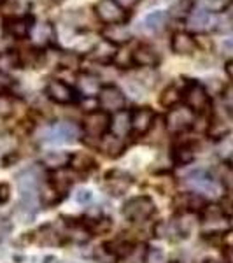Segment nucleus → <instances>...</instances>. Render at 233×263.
Wrapping results in <instances>:
<instances>
[{
    "instance_id": "nucleus-41",
    "label": "nucleus",
    "mask_w": 233,
    "mask_h": 263,
    "mask_svg": "<svg viewBox=\"0 0 233 263\" xmlns=\"http://www.w3.org/2000/svg\"><path fill=\"white\" fill-rule=\"evenodd\" d=\"M221 95H223L224 105H226L228 109H233V86H224Z\"/></svg>"
},
{
    "instance_id": "nucleus-46",
    "label": "nucleus",
    "mask_w": 233,
    "mask_h": 263,
    "mask_svg": "<svg viewBox=\"0 0 233 263\" xmlns=\"http://www.w3.org/2000/svg\"><path fill=\"white\" fill-rule=\"evenodd\" d=\"M139 0H118V4L123 7V9H132V7L137 4Z\"/></svg>"
},
{
    "instance_id": "nucleus-49",
    "label": "nucleus",
    "mask_w": 233,
    "mask_h": 263,
    "mask_svg": "<svg viewBox=\"0 0 233 263\" xmlns=\"http://www.w3.org/2000/svg\"><path fill=\"white\" fill-rule=\"evenodd\" d=\"M205 263H226V261H223V260H207Z\"/></svg>"
},
{
    "instance_id": "nucleus-35",
    "label": "nucleus",
    "mask_w": 233,
    "mask_h": 263,
    "mask_svg": "<svg viewBox=\"0 0 233 263\" xmlns=\"http://www.w3.org/2000/svg\"><path fill=\"white\" fill-rule=\"evenodd\" d=\"M146 263H168L167 254L160 248H149L146 253Z\"/></svg>"
},
{
    "instance_id": "nucleus-31",
    "label": "nucleus",
    "mask_w": 233,
    "mask_h": 263,
    "mask_svg": "<svg viewBox=\"0 0 233 263\" xmlns=\"http://www.w3.org/2000/svg\"><path fill=\"white\" fill-rule=\"evenodd\" d=\"M193 158H195V153L191 147H188V146L177 147V149L173 151V160H176V163H179V165L191 163Z\"/></svg>"
},
{
    "instance_id": "nucleus-3",
    "label": "nucleus",
    "mask_w": 233,
    "mask_h": 263,
    "mask_svg": "<svg viewBox=\"0 0 233 263\" xmlns=\"http://www.w3.org/2000/svg\"><path fill=\"white\" fill-rule=\"evenodd\" d=\"M42 137L51 144H72L77 141L79 128L70 121H56L44 130Z\"/></svg>"
},
{
    "instance_id": "nucleus-8",
    "label": "nucleus",
    "mask_w": 233,
    "mask_h": 263,
    "mask_svg": "<svg viewBox=\"0 0 233 263\" xmlns=\"http://www.w3.org/2000/svg\"><path fill=\"white\" fill-rule=\"evenodd\" d=\"M95 14L105 25H118L126 20V11L118 4V0H99Z\"/></svg>"
},
{
    "instance_id": "nucleus-23",
    "label": "nucleus",
    "mask_w": 233,
    "mask_h": 263,
    "mask_svg": "<svg viewBox=\"0 0 233 263\" xmlns=\"http://www.w3.org/2000/svg\"><path fill=\"white\" fill-rule=\"evenodd\" d=\"M118 54V49H116V46L112 44V42H109V41H100L99 44L93 48V54L91 57L95 58L96 62H100V63H109L112 60L114 57Z\"/></svg>"
},
{
    "instance_id": "nucleus-20",
    "label": "nucleus",
    "mask_w": 233,
    "mask_h": 263,
    "mask_svg": "<svg viewBox=\"0 0 233 263\" xmlns=\"http://www.w3.org/2000/svg\"><path fill=\"white\" fill-rule=\"evenodd\" d=\"M104 39L112 42L114 46L118 44H126L130 39H132V32L126 25L118 23V25H107L104 30Z\"/></svg>"
},
{
    "instance_id": "nucleus-38",
    "label": "nucleus",
    "mask_w": 233,
    "mask_h": 263,
    "mask_svg": "<svg viewBox=\"0 0 233 263\" xmlns=\"http://www.w3.org/2000/svg\"><path fill=\"white\" fill-rule=\"evenodd\" d=\"M224 6L226 4H223V0H202V7H205L210 12H218L221 9L224 11Z\"/></svg>"
},
{
    "instance_id": "nucleus-51",
    "label": "nucleus",
    "mask_w": 233,
    "mask_h": 263,
    "mask_svg": "<svg viewBox=\"0 0 233 263\" xmlns=\"http://www.w3.org/2000/svg\"><path fill=\"white\" fill-rule=\"evenodd\" d=\"M0 35H2V25H0Z\"/></svg>"
},
{
    "instance_id": "nucleus-7",
    "label": "nucleus",
    "mask_w": 233,
    "mask_h": 263,
    "mask_svg": "<svg viewBox=\"0 0 233 263\" xmlns=\"http://www.w3.org/2000/svg\"><path fill=\"white\" fill-rule=\"evenodd\" d=\"M195 123V112L188 105H173L165 118V125L167 128L177 134V132H184Z\"/></svg>"
},
{
    "instance_id": "nucleus-47",
    "label": "nucleus",
    "mask_w": 233,
    "mask_h": 263,
    "mask_svg": "<svg viewBox=\"0 0 233 263\" xmlns=\"http://www.w3.org/2000/svg\"><path fill=\"white\" fill-rule=\"evenodd\" d=\"M223 51L226 54H233V39H228L223 42Z\"/></svg>"
},
{
    "instance_id": "nucleus-29",
    "label": "nucleus",
    "mask_w": 233,
    "mask_h": 263,
    "mask_svg": "<svg viewBox=\"0 0 233 263\" xmlns=\"http://www.w3.org/2000/svg\"><path fill=\"white\" fill-rule=\"evenodd\" d=\"M107 249L111 251L114 256L120 258V256H128L130 253H132V244L130 242H125V240H114L107 246Z\"/></svg>"
},
{
    "instance_id": "nucleus-26",
    "label": "nucleus",
    "mask_w": 233,
    "mask_h": 263,
    "mask_svg": "<svg viewBox=\"0 0 233 263\" xmlns=\"http://www.w3.org/2000/svg\"><path fill=\"white\" fill-rule=\"evenodd\" d=\"M74 181H75V176L72 172L65 171V168L56 171V172H54V176H53V184H54V188H56L58 192H67V190L74 184Z\"/></svg>"
},
{
    "instance_id": "nucleus-40",
    "label": "nucleus",
    "mask_w": 233,
    "mask_h": 263,
    "mask_svg": "<svg viewBox=\"0 0 233 263\" xmlns=\"http://www.w3.org/2000/svg\"><path fill=\"white\" fill-rule=\"evenodd\" d=\"M11 86H12V79L6 74V72L0 70V95H4Z\"/></svg>"
},
{
    "instance_id": "nucleus-32",
    "label": "nucleus",
    "mask_w": 233,
    "mask_h": 263,
    "mask_svg": "<svg viewBox=\"0 0 233 263\" xmlns=\"http://www.w3.org/2000/svg\"><path fill=\"white\" fill-rule=\"evenodd\" d=\"M70 165L75 171H90L93 167V160L86 155H72Z\"/></svg>"
},
{
    "instance_id": "nucleus-19",
    "label": "nucleus",
    "mask_w": 233,
    "mask_h": 263,
    "mask_svg": "<svg viewBox=\"0 0 233 263\" xmlns=\"http://www.w3.org/2000/svg\"><path fill=\"white\" fill-rule=\"evenodd\" d=\"M33 23L27 16H20V18H12L6 23V30L9 32V35L16 37V39H25L32 33Z\"/></svg>"
},
{
    "instance_id": "nucleus-44",
    "label": "nucleus",
    "mask_w": 233,
    "mask_h": 263,
    "mask_svg": "<svg viewBox=\"0 0 233 263\" xmlns=\"http://www.w3.org/2000/svg\"><path fill=\"white\" fill-rule=\"evenodd\" d=\"M9 200V186L7 184H0V203Z\"/></svg>"
},
{
    "instance_id": "nucleus-45",
    "label": "nucleus",
    "mask_w": 233,
    "mask_h": 263,
    "mask_svg": "<svg viewBox=\"0 0 233 263\" xmlns=\"http://www.w3.org/2000/svg\"><path fill=\"white\" fill-rule=\"evenodd\" d=\"M224 16L233 23V0L226 2V6H224Z\"/></svg>"
},
{
    "instance_id": "nucleus-13",
    "label": "nucleus",
    "mask_w": 233,
    "mask_h": 263,
    "mask_svg": "<svg viewBox=\"0 0 233 263\" xmlns=\"http://www.w3.org/2000/svg\"><path fill=\"white\" fill-rule=\"evenodd\" d=\"M154 121V112L149 107H139L132 112V132L135 135H146Z\"/></svg>"
},
{
    "instance_id": "nucleus-34",
    "label": "nucleus",
    "mask_w": 233,
    "mask_h": 263,
    "mask_svg": "<svg viewBox=\"0 0 233 263\" xmlns=\"http://www.w3.org/2000/svg\"><path fill=\"white\" fill-rule=\"evenodd\" d=\"M18 141L12 135H0V156H6L16 149Z\"/></svg>"
},
{
    "instance_id": "nucleus-14",
    "label": "nucleus",
    "mask_w": 233,
    "mask_h": 263,
    "mask_svg": "<svg viewBox=\"0 0 233 263\" xmlns=\"http://www.w3.org/2000/svg\"><path fill=\"white\" fill-rule=\"evenodd\" d=\"M132 62L139 67H147V69H152L160 63V54L154 48L147 44H141L135 48L132 53Z\"/></svg>"
},
{
    "instance_id": "nucleus-52",
    "label": "nucleus",
    "mask_w": 233,
    "mask_h": 263,
    "mask_svg": "<svg viewBox=\"0 0 233 263\" xmlns=\"http://www.w3.org/2000/svg\"><path fill=\"white\" fill-rule=\"evenodd\" d=\"M231 165H233V156H231Z\"/></svg>"
},
{
    "instance_id": "nucleus-50",
    "label": "nucleus",
    "mask_w": 233,
    "mask_h": 263,
    "mask_svg": "<svg viewBox=\"0 0 233 263\" xmlns=\"http://www.w3.org/2000/svg\"><path fill=\"white\" fill-rule=\"evenodd\" d=\"M51 2H53V4H62L63 0H51Z\"/></svg>"
},
{
    "instance_id": "nucleus-6",
    "label": "nucleus",
    "mask_w": 233,
    "mask_h": 263,
    "mask_svg": "<svg viewBox=\"0 0 233 263\" xmlns=\"http://www.w3.org/2000/svg\"><path fill=\"white\" fill-rule=\"evenodd\" d=\"M109 128H111V116L105 111H91L83 120V130L88 137L102 139Z\"/></svg>"
},
{
    "instance_id": "nucleus-15",
    "label": "nucleus",
    "mask_w": 233,
    "mask_h": 263,
    "mask_svg": "<svg viewBox=\"0 0 233 263\" xmlns=\"http://www.w3.org/2000/svg\"><path fill=\"white\" fill-rule=\"evenodd\" d=\"M228 221L224 218L223 209H207L205 218H203V230L209 233H224L228 230Z\"/></svg>"
},
{
    "instance_id": "nucleus-4",
    "label": "nucleus",
    "mask_w": 233,
    "mask_h": 263,
    "mask_svg": "<svg viewBox=\"0 0 233 263\" xmlns=\"http://www.w3.org/2000/svg\"><path fill=\"white\" fill-rule=\"evenodd\" d=\"M184 184L191 192L197 195H203V197H219L223 193V186L210 176H207L205 172H195L191 176H188Z\"/></svg>"
},
{
    "instance_id": "nucleus-27",
    "label": "nucleus",
    "mask_w": 233,
    "mask_h": 263,
    "mask_svg": "<svg viewBox=\"0 0 233 263\" xmlns=\"http://www.w3.org/2000/svg\"><path fill=\"white\" fill-rule=\"evenodd\" d=\"M193 9H195L193 0H177V2L170 7V11H168V12H170L172 18L184 20V18H188V16L191 14Z\"/></svg>"
},
{
    "instance_id": "nucleus-24",
    "label": "nucleus",
    "mask_w": 233,
    "mask_h": 263,
    "mask_svg": "<svg viewBox=\"0 0 233 263\" xmlns=\"http://www.w3.org/2000/svg\"><path fill=\"white\" fill-rule=\"evenodd\" d=\"M32 39L41 46H46L48 42L54 37V28L51 27L49 23H39V25H33L32 28Z\"/></svg>"
},
{
    "instance_id": "nucleus-1",
    "label": "nucleus",
    "mask_w": 233,
    "mask_h": 263,
    "mask_svg": "<svg viewBox=\"0 0 233 263\" xmlns=\"http://www.w3.org/2000/svg\"><path fill=\"white\" fill-rule=\"evenodd\" d=\"M18 192H20V209L33 214L39 207V174L35 168L21 172L18 176Z\"/></svg>"
},
{
    "instance_id": "nucleus-42",
    "label": "nucleus",
    "mask_w": 233,
    "mask_h": 263,
    "mask_svg": "<svg viewBox=\"0 0 233 263\" xmlns=\"http://www.w3.org/2000/svg\"><path fill=\"white\" fill-rule=\"evenodd\" d=\"M221 242L228 251H233V230H226L221 233Z\"/></svg>"
},
{
    "instance_id": "nucleus-39",
    "label": "nucleus",
    "mask_w": 233,
    "mask_h": 263,
    "mask_svg": "<svg viewBox=\"0 0 233 263\" xmlns=\"http://www.w3.org/2000/svg\"><path fill=\"white\" fill-rule=\"evenodd\" d=\"M221 179H223V184L226 186V188L233 190V165H228V167L223 168Z\"/></svg>"
},
{
    "instance_id": "nucleus-28",
    "label": "nucleus",
    "mask_w": 233,
    "mask_h": 263,
    "mask_svg": "<svg viewBox=\"0 0 233 263\" xmlns=\"http://www.w3.org/2000/svg\"><path fill=\"white\" fill-rule=\"evenodd\" d=\"M181 97H183V90H179L176 84H172V86H168L167 90L163 91V95H162V99H160V102H162L165 107H173V105L179 104Z\"/></svg>"
},
{
    "instance_id": "nucleus-21",
    "label": "nucleus",
    "mask_w": 233,
    "mask_h": 263,
    "mask_svg": "<svg viewBox=\"0 0 233 263\" xmlns=\"http://www.w3.org/2000/svg\"><path fill=\"white\" fill-rule=\"evenodd\" d=\"M132 130V112H126V111H120L116 112V116L111 120V132L112 135L116 137H126Z\"/></svg>"
},
{
    "instance_id": "nucleus-37",
    "label": "nucleus",
    "mask_w": 233,
    "mask_h": 263,
    "mask_svg": "<svg viewBox=\"0 0 233 263\" xmlns=\"http://www.w3.org/2000/svg\"><path fill=\"white\" fill-rule=\"evenodd\" d=\"M12 112V100L6 95H0V118H6Z\"/></svg>"
},
{
    "instance_id": "nucleus-10",
    "label": "nucleus",
    "mask_w": 233,
    "mask_h": 263,
    "mask_svg": "<svg viewBox=\"0 0 233 263\" xmlns=\"http://www.w3.org/2000/svg\"><path fill=\"white\" fill-rule=\"evenodd\" d=\"M188 27H189V30H193L197 33H205V32H209L210 28L218 27V16H216V12L207 11L205 7H202V6L195 7L193 12L189 14Z\"/></svg>"
},
{
    "instance_id": "nucleus-22",
    "label": "nucleus",
    "mask_w": 233,
    "mask_h": 263,
    "mask_svg": "<svg viewBox=\"0 0 233 263\" xmlns=\"http://www.w3.org/2000/svg\"><path fill=\"white\" fill-rule=\"evenodd\" d=\"M72 155L65 151H48L44 156H42V163L46 167L53 168V171H60V168H65L67 165L70 163Z\"/></svg>"
},
{
    "instance_id": "nucleus-18",
    "label": "nucleus",
    "mask_w": 233,
    "mask_h": 263,
    "mask_svg": "<svg viewBox=\"0 0 233 263\" xmlns=\"http://www.w3.org/2000/svg\"><path fill=\"white\" fill-rule=\"evenodd\" d=\"M77 86H79V91H81L84 97H99V93L102 90L100 78L91 74V72H83V74H79Z\"/></svg>"
},
{
    "instance_id": "nucleus-36",
    "label": "nucleus",
    "mask_w": 233,
    "mask_h": 263,
    "mask_svg": "<svg viewBox=\"0 0 233 263\" xmlns=\"http://www.w3.org/2000/svg\"><path fill=\"white\" fill-rule=\"evenodd\" d=\"M112 227V221L109 218H100V219H95V223L91 227H88V230L91 233H105L109 232Z\"/></svg>"
},
{
    "instance_id": "nucleus-12",
    "label": "nucleus",
    "mask_w": 233,
    "mask_h": 263,
    "mask_svg": "<svg viewBox=\"0 0 233 263\" xmlns=\"http://www.w3.org/2000/svg\"><path fill=\"white\" fill-rule=\"evenodd\" d=\"M46 95L49 97L53 102H56V104H70V102H74V90L69 86L67 83L60 81V79H53V81L48 83V86H46Z\"/></svg>"
},
{
    "instance_id": "nucleus-33",
    "label": "nucleus",
    "mask_w": 233,
    "mask_h": 263,
    "mask_svg": "<svg viewBox=\"0 0 233 263\" xmlns=\"http://www.w3.org/2000/svg\"><path fill=\"white\" fill-rule=\"evenodd\" d=\"M27 4H23V2H18V0H9L7 4H4L2 6V9H4V12H7V14H12L14 18H20L21 14L25 12V9H27Z\"/></svg>"
},
{
    "instance_id": "nucleus-48",
    "label": "nucleus",
    "mask_w": 233,
    "mask_h": 263,
    "mask_svg": "<svg viewBox=\"0 0 233 263\" xmlns=\"http://www.w3.org/2000/svg\"><path fill=\"white\" fill-rule=\"evenodd\" d=\"M224 69H226V74L233 79V58H231V60H228V63H226V67H224Z\"/></svg>"
},
{
    "instance_id": "nucleus-16",
    "label": "nucleus",
    "mask_w": 233,
    "mask_h": 263,
    "mask_svg": "<svg viewBox=\"0 0 233 263\" xmlns=\"http://www.w3.org/2000/svg\"><path fill=\"white\" fill-rule=\"evenodd\" d=\"M197 39L188 32H177L173 33L172 37V51L176 54H183V57H188V54H193L197 51Z\"/></svg>"
},
{
    "instance_id": "nucleus-17",
    "label": "nucleus",
    "mask_w": 233,
    "mask_h": 263,
    "mask_svg": "<svg viewBox=\"0 0 233 263\" xmlns=\"http://www.w3.org/2000/svg\"><path fill=\"white\" fill-rule=\"evenodd\" d=\"M167 21H168V14L165 11H154L151 14H147L146 18L142 20L141 28L149 35H154V33H160L167 27Z\"/></svg>"
},
{
    "instance_id": "nucleus-11",
    "label": "nucleus",
    "mask_w": 233,
    "mask_h": 263,
    "mask_svg": "<svg viewBox=\"0 0 233 263\" xmlns=\"http://www.w3.org/2000/svg\"><path fill=\"white\" fill-rule=\"evenodd\" d=\"M132 186V176L123 171H111L105 176V190L111 195H123Z\"/></svg>"
},
{
    "instance_id": "nucleus-30",
    "label": "nucleus",
    "mask_w": 233,
    "mask_h": 263,
    "mask_svg": "<svg viewBox=\"0 0 233 263\" xmlns=\"http://www.w3.org/2000/svg\"><path fill=\"white\" fill-rule=\"evenodd\" d=\"M39 242L54 246V244H60V239H58V233L54 232L53 227H44L39 230Z\"/></svg>"
},
{
    "instance_id": "nucleus-43",
    "label": "nucleus",
    "mask_w": 233,
    "mask_h": 263,
    "mask_svg": "<svg viewBox=\"0 0 233 263\" xmlns=\"http://www.w3.org/2000/svg\"><path fill=\"white\" fill-rule=\"evenodd\" d=\"M90 198H91L90 190H79V192L75 193V202H77V203H86Z\"/></svg>"
},
{
    "instance_id": "nucleus-9",
    "label": "nucleus",
    "mask_w": 233,
    "mask_h": 263,
    "mask_svg": "<svg viewBox=\"0 0 233 263\" xmlns=\"http://www.w3.org/2000/svg\"><path fill=\"white\" fill-rule=\"evenodd\" d=\"M125 93H123L118 86H102V90L99 93V105L102 107V111L105 112H120L125 107Z\"/></svg>"
},
{
    "instance_id": "nucleus-25",
    "label": "nucleus",
    "mask_w": 233,
    "mask_h": 263,
    "mask_svg": "<svg viewBox=\"0 0 233 263\" xmlns=\"http://www.w3.org/2000/svg\"><path fill=\"white\" fill-rule=\"evenodd\" d=\"M102 151L107 156H118L123 151V139L116 137V135H105L102 137Z\"/></svg>"
},
{
    "instance_id": "nucleus-2",
    "label": "nucleus",
    "mask_w": 233,
    "mask_h": 263,
    "mask_svg": "<svg viewBox=\"0 0 233 263\" xmlns=\"http://www.w3.org/2000/svg\"><path fill=\"white\" fill-rule=\"evenodd\" d=\"M154 211H156L154 202H152L149 197H135V198H130V200L125 203V207H123V216L133 223H142V221H147V219L154 214Z\"/></svg>"
},
{
    "instance_id": "nucleus-5",
    "label": "nucleus",
    "mask_w": 233,
    "mask_h": 263,
    "mask_svg": "<svg viewBox=\"0 0 233 263\" xmlns=\"http://www.w3.org/2000/svg\"><path fill=\"white\" fill-rule=\"evenodd\" d=\"M186 105L193 112H205L210 105V95L202 83H189L183 91Z\"/></svg>"
}]
</instances>
